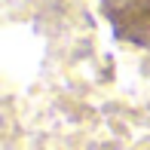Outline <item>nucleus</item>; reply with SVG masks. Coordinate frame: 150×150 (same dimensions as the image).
<instances>
[{
	"instance_id": "obj_1",
	"label": "nucleus",
	"mask_w": 150,
	"mask_h": 150,
	"mask_svg": "<svg viewBox=\"0 0 150 150\" xmlns=\"http://www.w3.org/2000/svg\"><path fill=\"white\" fill-rule=\"evenodd\" d=\"M101 12L117 40L150 49V0H101Z\"/></svg>"
}]
</instances>
